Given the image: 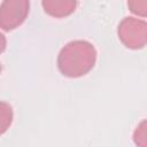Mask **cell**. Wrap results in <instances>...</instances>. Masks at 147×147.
<instances>
[{"label":"cell","mask_w":147,"mask_h":147,"mask_svg":"<svg viewBox=\"0 0 147 147\" xmlns=\"http://www.w3.org/2000/svg\"><path fill=\"white\" fill-rule=\"evenodd\" d=\"M96 52L92 44L75 40L67 44L57 57V67L63 76L80 77L86 75L95 64Z\"/></svg>","instance_id":"obj_1"},{"label":"cell","mask_w":147,"mask_h":147,"mask_svg":"<svg viewBox=\"0 0 147 147\" xmlns=\"http://www.w3.org/2000/svg\"><path fill=\"white\" fill-rule=\"evenodd\" d=\"M11 122H13L11 107L6 102L0 101V136L8 130Z\"/></svg>","instance_id":"obj_5"},{"label":"cell","mask_w":147,"mask_h":147,"mask_svg":"<svg viewBox=\"0 0 147 147\" xmlns=\"http://www.w3.org/2000/svg\"><path fill=\"white\" fill-rule=\"evenodd\" d=\"M0 71H1V65H0Z\"/></svg>","instance_id":"obj_9"},{"label":"cell","mask_w":147,"mask_h":147,"mask_svg":"<svg viewBox=\"0 0 147 147\" xmlns=\"http://www.w3.org/2000/svg\"><path fill=\"white\" fill-rule=\"evenodd\" d=\"M134 140L140 146H146V122L144 121L136 130Z\"/></svg>","instance_id":"obj_7"},{"label":"cell","mask_w":147,"mask_h":147,"mask_svg":"<svg viewBox=\"0 0 147 147\" xmlns=\"http://www.w3.org/2000/svg\"><path fill=\"white\" fill-rule=\"evenodd\" d=\"M77 0H42L45 11L53 17H65L76 9Z\"/></svg>","instance_id":"obj_4"},{"label":"cell","mask_w":147,"mask_h":147,"mask_svg":"<svg viewBox=\"0 0 147 147\" xmlns=\"http://www.w3.org/2000/svg\"><path fill=\"white\" fill-rule=\"evenodd\" d=\"M129 8L132 13L137 14L140 17H145L147 13V2L146 0H129Z\"/></svg>","instance_id":"obj_6"},{"label":"cell","mask_w":147,"mask_h":147,"mask_svg":"<svg viewBox=\"0 0 147 147\" xmlns=\"http://www.w3.org/2000/svg\"><path fill=\"white\" fill-rule=\"evenodd\" d=\"M118 37L127 48H142L147 40V25L142 20L126 17L118 26Z\"/></svg>","instance_id":"obj_2"},{"label":"cell","mask_w":147,"mask_h":147,"mask_svg":"<svg viewBox=\"0 0 147 147\" xmlns=\"http://www.w3.org/2000/svg\"><path fill=\"white\" fill-rule=\"evenodd\" d=\"M29 14V0H3L0 6V28L10 31L20 26Z\"/></svg>","instance_id":"obj_3"},{"label":"cell","mask_w":147,"mask_h":147,"mask_svg":"<svg viewBox=\"0 0 147 147\" xmlns=\"http://www.w3.org/2000/svg\"><path fill=\"white\" fill-rule=\"evenodd\" d=\"M6 48V38L2 33H0V53H2Z\"/></svg>","instance_id":"obj_8"}]
</instances>
